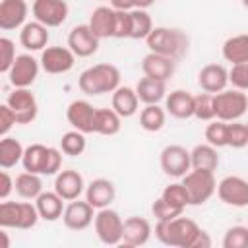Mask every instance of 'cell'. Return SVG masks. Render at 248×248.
<instances>
[{"label": "cell", "instance_id": "cell-27", "mask_svg": "<svg viewBox=\"0 0 248 248\" xmlns=\"http://www.w3.org/2000/svg\"><path fill=\"white\" fill-rule=\"evenodd\" d=\"M140 107V97L136 93V89L128 87V85H120L118 89L112 91V108L122 116V118H130L138 112Z\"/></svg>", "mask_w": 248, "mask_h": 248}, {"label": "cell", "instance_id": "cell-44", "mask_svg": "<svg viewBox=\"0 0 248 248\" xmlns=\"http://www.w3.org/2000/svg\"><path fill=\"white\" fill-rule=\"evenodd\" d=\"M16 58H17V54H16L14 41L8 37H0V72L8 74Z\"/></svg>", "mask_w": 248, "mask_h": 248}, {"label": "cell", "instance_id": "cell-48", "mask_svg": "<svg viewBox=\"0 0 248 248\" xmlns=\"http://www.w3.org/2000/svg\"><path fill=\"white\" fill-rule=\"evenodd\" d=\"M12 190H16V178H12L8 169H4L0 172V200H8Z\"/></svg>", "mask_w": 248, "mask_h": 248}, {"label": "cell", "instance_id": "cell-13", "mask_svg": "<svg viewBox=\"0 0 248 248\" xmlns=\"http://www.w3.org/2000/svg\"><path fill=\"white\" fill-rule=\"evenodd\" d=\"M41 70L43 68L37 58H33L31 54H17V58L14 60V64L6 76L14 87H29L35 83Z\"/></svg>", "mask_w": 248, "mask_h": 248}, {"label": "cell", "instance_id": "cell-46", "mask_svg": "<svg viewBox=\"0 0 248 248\" xmlns=\"http://www.w3.org/2000/svg\"><path fill=\"white\" fill-rule=\"evenodd\" d=\"M114 37H116V39H130V12H126V10H116Z\"/></svg>", "mask_w": 248, "mask_h": 248}, {"label": "cell", "instance_id": "cell-40", "mask_svg": "<svg viewBox=\"0 0 248 248\" xmlns=\"http://www.w3.org/2000/svg\"><path fill=\"white\" fill-rule=\"evenodd\" d=\"M194 116L198 120H213L215 118V97L213 93H200L196 95V108Z\"/></svg>", "mask_w": 248, "mask_h": 248}, {"label": "cell", "instance_id": "cell-18", "mask_svg": "<svg viewBox=\"0 0 248 248\" xmlns=\"http://www.w3.org/2000/svg\"><path fill=\"white\" fill-rule=\"evenodd\" d=\"M54 192L66 200V202H72V200H78L83 192H85V182H83V176L74 170V169H66V170H60L54 178Z\"/></svg>", "mask_w": 248, "mask_h": 248}, {"label": "cell", "instance_id": "cell-12", "mask_svg": "<svg viewBox=\"0 0 248 248\" xmlns=\"http://www.w3.org/2000/svg\"><path fill=\"white\" fill-rule=\"evenodd\" d=\"M41 68L46 74H66L76 64V54L70 50V46H46L41 50Z\"/></svg>", "mask_w": 248, "mask_h": 248}, {"label": "cell", "instance_id": "cell-11", "mask_svg": "<svg viewBox=\"0 0 248 248\" xmlns=\"http://www.w3.org/2000/svg\"><path fill=\"white\" fill-rule=\"evenodd\" d=\"M33 17L46 27H58L68 19L70 8L66 0H33Z\"/></svg>", "mask_w": 248, "mask_h": 248}, {"label": "cell", "instance_id": "cell-9", "mask_svg": "<svg viewBox=\"0 0 248 248\" xmlns=\"http://www.w3.org/2000/svg\"><path fill=\"white\" fill-rule=\"evenodd\" d=\"M161 169L167 176L172 178H182L190 169H192V159H190V151L184 145L178 143H170L161 151L159 157Z\"/></svg>", "mask_w": 248, "mask_h": 248}, {"label": "cell", "instance_id": "cell-20", "mask_svg": "<svg viewBox=\"0 0 248 248\" xmlns=\"http://www.w3.org/2000/svg\"><path fill=\"white\" fill-rule=\"evenodd\" d=\"M198 83L205 93H219L229 85V70L223 64H205L198 72Z\"/></svg>", "mask_w": 248, "mask_h": 248}, {"label": "cell", "instance_id": "cell-6", "mask_svg": "<svg viewBox=\"0 0 248 248\" xmlns=\"http://www.w3.org/2000/svg\"><path fill=\"white\" fill-rule=\"evenodd\" d=\"M215 97V118L225 122H234L246 114L248 97L240 89H223Z\"/></svg>", "mask_w": 248, "mask_h": 248}, {"label": "cell", "instance_id": "cell-1", "mask_svg": "<svg viewBox=\"0 0 248 248\" xmlns=\"http://www.w3.org/2000/svg\"><path fill=\"white\" fill-rule=\"evenodd\" d=\"M78 87L85 95L112 93L120 87V70L114 64H95L79 74Z\"/></svg>", "mask_w": 248, "mask_h": 248}, {"label": "cell", "instance_id": "cell-50", "mask_svg": "<svg viewBox=\"0 0 248 248\" xmlns=\"http://www.w3.org/2000/svg\"><path fill=\"white\" fill-rule=\"evenodd\" d=\"M110 4L114 10H126V12L134 10V0H110Z\"/></svg>", "mask_w": 248, "mask_h": 248}, {"label": "cell", "instance_id": "cell-19", "mask_svg": "<svg viewBox=\"0 0 248 248\" xmlns=\"http://www.w3.org/2000/svg\"><path fill=\"white\" fill-rule=\"evenodd\" d=\"M174 70H176V60L170 58V56H165V54L149 52L141 60V72H143V76L153 78V79L167 81L174 74Z\"/></svg>", "mask_w": 248, "mask_h": 248}, {"label": "cell", "instance_id": "cell-49", "mask_svg": "<svg viewBox=\"0 0 248 248\" xmlns=\"http://www.w3.org/2000/svg\"><path fill=\"white\" fill-rule=\"evenodd\" d=\"M209 246H211V238H209V234H207L203 229H200V232H198V236H196L192 248H209Z\"/></svg>", "mask_w": 248, "mask_h": 248}, {"label": "cell", "instance_id": "cell-3", "mask_svg": "<svg viewBox=\"0 0 248 248\" xmlns=\"http://www.w3.org/2000/svg\"><path fill=\"white\" fill-rule=\"evenodd\" d=\"M149 52L165 54L174 60H180L190 46V39L184 31L176 27H153V31L145 39Z\"/></svg>", "mask_w": 248, "mask_h": 248}, {"label": "cell", "instance_id": "cell-51", "mask_svg": "<svg viewBox=\"0 0 248 248\" xmlns=\"http://www.w3.org/2000/svg\"><path fill=\"white\" fill-rule=\"evenodd\" d=\"M153 4H155V0H134V8H140V10H147Z\"/></svg>", "mask_w": 248, "mask_h": 248}, {"label": "cell", "instance_id": "cell-22", "mask_svg": "<svg viewBox=\"0 0 248 248\" xmlns=\"http://www.w3.org/2000/svg\"><path fill=\"white\" fill-rule=\"evenodd\" d=\"M114 196H116V188L108 178H95L85 186V200L95 209L110 207V203L114 202Z\"/></svg>", "mask_w": 248, "mask_h": 248}, {"label": "cell", "instance_id": "cell-30", "mask_svg": "<svg viewBox=\"0 0 248 248\" xmlns=\"http://www.w3.org/2000/svg\"><path fill=\"white\" fill-rule=\"evenodd\" d=\"M122 126V116L114 108H97L93 120V134L116 136Z\"/></svg>", "mask_w": 248, "mask_h": 248}, {"label": "cell", "instance_id": "cell-52", "mask_svg": "<svg viewBox=\"0 0 248 248\" xmlns=\"http://www.w3.org/2000/svg\"><path fill=\"white\" fill-rule=\"evenodd\" d=\"M242 6H244V8H248V0H242Z\"/></svg>", "mask_w": 248, "mask_h": 248}, {"label": "cell", "instance_id": "cell-8", "mask_svg": "<svg viewBox=\"0 0 248 248\" xmlns=\"http://www.w3.org/2000/svg\"><path fill=\"white\" fill-rule=\"evenodd\" d=\"M8 107L14 110L17 124H31L39 114V105L29 87H14L6 99Z\"/></svg>", "mask_w": 248, "mask_h": 248}, {"label": "cell", "instance_id": "cell-21", "mask_svg": "<svg viewBox=\"0 0 248 248\" xmlns=\"http://www.w3.org/2000/svg\"><path fill=\"white\" fill-rule=\"evenodd\" d=\"M194 108H196V95H192L190 91L184 89H174L165 97V110L174 116V118H190L194 116Z\"/></svg>", "mask_w": 248, "mask_h": 248}, {"label": "cell", "instance_id": "cell-17", "mask_svg": "<svg viewBox=\"0 0 248 248\" xmlns=\"http://www.w3.org/2000/svg\"><path fill=\"white\" fill-rule=\"evenodd\" d=\"M95 107L87 101H72L66 108V118L74 130H79L83 134H93V120H95Z\"/></svg>", "mask_w": 248, "mask_h": 248}, {"label": "cell", "instance_id": "cell-33", "mask_svg": "<svg viewBox=\"0 0 248 248\" xmlns=\"http://www.w3.org/2000/svg\"><path fill=\"white\" fill-rule=\"evenodd\" d=\"M25 147L19 143V140L4 136L0 138V167L2 169H12L23 159Z\"/></svg>", "mask_w": 248, "mask_h": 248}, {"label": "cell", "instance_id": "cell-41", "mask_svg": "<svg viewBox=\"0 0 248 248\" xmlns=\"http://www.w3.org/2000/svg\"><path fill=\"white\" fill-rule=\"evenodd\" d=\"M227 124L225 120H213L207 124L205 128V140L207 143H211L213 147H227Z\"/></svg>", "mask_w": 248, "mask_h": 248}, {"label": "cell", "instance_id": "cell-16", "mask_svg": "<svg viewBox=\"0 0 248 248\" xmlns=\"http://www.w3.org/2000/svg\"><path fill=\"white\" fill-rule=\"evenodd\" d=\"M29 6L25 0H2L0 2V29L14 31L21 29L27 21Z\"/></svg>", "mask_w": 248, "mask_h": 248}, {"label": "cell", "instance_id": "cell-2", "mask_svg": "<svg viewBox=\"0 0 248 248\" xmlns=\"http://www.w3.org/2000/svg\"><path fill=\"white\" fill-rule=\"evenodd\" d=\"M200 232V225L188 217H176L170 221H157L155 236L159 242L176 248H192L196 236Z\"/></svg>", "mask_w": 248, "mask_h": 248}, {"label": "cell", "instance_id": "cell-39", "mask_svg": "<svg viewBox=\"0 0 248 248\" xmlns=\"http://www.w3.org/2000/svg\"><path fill=\"white\" fill-rule=\"evenodd\" d=\"M248 145V124H242L238 120L227 124V147L242 149Z\"/></svg>", "mask_w": 248, "mask_h": 248}, {"label": "cell", "instance_id": "cell-4", "mask_svg": "<svg viewBox=\"0 0 248 248\" xmlns=\"http://www.w3.org/2000/svg\"><path fill=\"white\" fill-rule=\"evenodd\" d=\"M41 219L37 205L31 202H8L2 200L0 203V227L2 229H19L27 231L37 225Z\"/></svg>", "mask_w": 248, "mask_h": 248}, {"label": "cell", "instance_id": "cell-53", "mask_svg": "<svg viewBox=\"0 0 248 248\" xmlns=\"http://www.w3.org/2000/svg\"><path fill=\"white\" fill-rule=\"evenodd\" d=\"M246 124H248V122H246Z\"/></svg>", "mask_w": 248, "mask_h": 248}, {"label": "cell", "instance_id": "cell-10", "mask_svg": "<svg viewBox=\"0 0 248 248\" xmlns=\"http://www.w3.org/2000/svg\"><path fill=\"white\" fill-rule=\"evenodd\" d=\"M217 196L225 205L248 207V180L236 174L225 176L217 184Z\"/></svg>", "mask_w": 248, "mask_h": 248}, {"label": "cell", "instance_id": "cell-7", "mask_svg": "<svg viewBox=\"0 0 248 248\" xmlns=\"http://www.w3.org/2000/svg\"><path fill=\"white\" fill-rule=\"evenodd\" d=\"M93 225H95L97 238H99L103 244L114 246V244H120V242H122L124 221H122V217H120L118 211H114V209H110V207L97 209Z\"/></svg>", "mask_w": 248, "mask_h": 248}, {"label": "cell", "instance_id": "cell-31", "mask_svg": "<svg viewBox=\"0 0 248 248\" xmlns=\"http://www.w3.org/2000/svg\"><path fill=\"white\" fill-rule=\"evenodd\" d=\"M190 159H192V169H202V170L215 172L217 167H219L217 147H213L211 143H198L190 151Z\"/></svg>", "mask_w": 248, "mask_h": 248}, {"label": "cell", "instance_id": "cell-32", "mask_svg": "<svg viewBox=\"0 0 248 248\" xmlns=\"http://www.w3.org/2000/svg\"><path fill=\"white\" fill-rule=\"evenodd\" d=\"M221 54L231 64L246 62L248 60V35L246 33H240V35L229 37L223 43V46H221Z\"/></svg>", "mask_w": 248, "mask_h": 248}, {"label": "cell", "instance_id": "cell-29", "mask_svg": "<svg viewBox=\"0 0 248 248\" xmlns=\"http://www.w3.org/2000/svg\"><path fill=\"white\" fill-rule=\"evenodd\" d=\"M136 93H138L141 103L159 105V101H163L167 97V85L161 79H153V78L143 76L136 85Z\"/></svg>", "mask_w": 248, "mask_h": 248}, {"label": "cell", "instance_id": "cell-25", "mask_svg": "<svg viewBox=\"0 0 248 248\" xmlns=\"http://www.w3.org/2000/svg\"><path fill=\"white\" fill-rule=\"evenodd\" d=\"M114 21H116V10L108 6H99L89 16V27L99 39L114 37Z\"/></svg>", "mask_w": 248, "mask_h": 248}, {"label": "cell", "instance_id": "cell-47", "mask_svg": "<svg viewBox=\"0 0 248 248\" xmlns=\"http://www.w3.org/2000/svg\"><path fill=\"white\" fill-rule=\"evenodd\" d=\"M17 124L16 120V114L14 110L8 107V103H2L0 105V138L8 136V132Z\"/></svg>", "mask_w": 248, "mask_h": 248}, {"label": "cell", "instance_id": "cell-14", "mask_svg": "<svg viewBox=\"0 0 248 248\" xmlns=\"http://www.w3.org/2000/svg\"><path fill=\"white\" fill-rule=\"evenodd\" d=\"M99 41L101 39L91 31L89 23L76 25L68 35V46L78 58H87V56L95 54L99 48Z\"/></svg>", "mask_w": 248, "mask_h": 248}, {"label": "cell", "instance_id": "cell-28", "mask_svg": "<svg viewBox=\"0 0 248 248\" xmlns=\"http://www.w3.org/2000/svg\"><path fill=\"white\" fill-rule=\"evenodd\" d=\"M64 202L56 192H41L37 198H35V205H37V211L41 215V219L45 221H56L62 217L64 213Z\"/></svg>", "mask_w": 248, "mask_h": 248}, {"label": "cell", "instance_id": "cell-42", "mask_svg": "<svg viewBox=\"0 0 248 248\" xmlns=\"http://www.w3.org/2000/svg\"><path fill=\"white\" fill-rule=\"evenodd\" d=\"M223 248H248V227H231L223 236Z\"/></svg>", "mask_w": 248, "mask_h": 248}, {"label": "cell", "instance_id": "cell-35", "mask_svg": "<svg viewBox=\"0 0 248 248\" xmlns=\"http://www.w3.org/2000/svg\"><path fill=\"white\" fill-rule=\"evenodd\" d=\"M153 31V21L147 10L134 8L130 10V39H147Z\"/></svg>", "mask_w": 248, "mask_h": 248}, {"label": "cell", "instance_id": "cell-5", "mask_svg": "<svg viewBox=\"0 0 248 248\" xmlns=\"http://www.w3.org/2000/svg\"><path fill=\"white\" fill-rule=\"evenodd\" d=\"M182 184L190 196V205H202L217 192V180L211 170L192 169L182 176Z\"/></svg>", "mask_w": 248, "mask_h": 248}, {"label": "cell", "instance_id": "cell-43", "mask_svg": "<svg viewBox=\"0 0 248 248\" xmlns=\"http://www.w3.org/2000/svg\"><path fill=\"white\" fill-rule=\"evenodd\" d=\"M182 211H184V209L170 205V203L165 202L161 196H159V198L153 202V205H151V213H153V217H155L157 221H170V219H176V217L182 215Z\"/></svg>", "mask_w": 248, "mask_h": 248}, {"label": "cell", "instance_id": "cell-26", "mask_svg": "<svg viewBox=\"0 0 248 248\" xmlns=\"http://www.w3.org/2000/svg\"><path fill=\"white\" fill-rule=\"evenodd\" d=\"M48 155H50V147H46L43 143L27 145L25 151H23V159H21L23 170L45 174L46 172V165H48Z\"/></svg>", "mask_w": 248, "mask_h": 248}, {"label": "cell", "instance_id": "cell-15", "mask_svg": "<svg viewBox=\"0 0 248 248\" xmlns=\"http://www.w3.org/2000/svg\"><path fill=\"white\" fill-rule=\"evenodd\" d=\"M62 221L70 231H83L95 221V207L85 200H72L62 213Z\"/></svg>", "mask_w": 248, "mask_h": 248}, {"label": "cell", "instance_id": "cell-37", "mask_svg": "<svg viewBox=\"0 0 248 248\" xmlns=\"http://www.w3.org/2000/svg\"><path fill=\"white\" fill-rule=\"evenodd\" d=\"M85 147H87V140H85V134L79 130H70L60 138V149L64 155L78 157L85 151Z\"/></svg>", "mask_w": 248, "mask_h": 248}, {"label": "cell", "instance_id": "cell-34", "mask_svg": "<svg viewBox=\"0 0 248 248\" xmlns=\"http://www.w3.org/2000/svg\"><path fill=\"white\" fill-rule=\"evenodd\" d=\"M16 192H17L23 200H35V198L43 192L41 174L29 172V170L19 172V174L16 176Z\"/></svg>", "mask_w": 248, "mask_h": 248}, {"label": "cell", "instance_id": "cell-23", "mask_svg": "<svg viewBox=\"0 0 248 248\" xmlns=\"http://www.w3.org/2000/svg\"><path fill=\"white\" fill-rule=\"evenodd\" d=\"M19 43L25 50H31V52L45 50L46 43H48V27L43 25L41 21H37V19L27 21L19 29Z\"/></svg>", "mask_w": 248, "mask_h": 248}, {"label": "cell", "instance_id": "cell-38", "mask_svg": "<svg viewBox=\"0 0 248 248\" xmlns=\"http://www.w3.org/2000/svg\"><path fill=\"white\" fill-rule=\"evenodd\" d=\"M161 198L180 209H186V205H190V196L182 182H172V184L165 186V190L161 192Z\"/></svg>", "mask_w": 248, "mask_h": 248}, {"label": "cell", "instance_id": "cell-45", "mask_svg": "<svg viewBox=\"0 0 248 248\" xmlns=\"http://www.w3.org/2000/svg\"><path fill=\"white\" fill-rule=\"evenodd\" d=\"M229 83H232V87L240 91L248 89V60L232 64V68L229 70Z\"/></svg>", "mask_w": 248, "mask_h": 248}, {"label": "cell", "instance_id": "cell-24", "mask_svg": "<svg viewBox=\"0 0 248 248\" xmlns=\"http://www.w3.org/2000/svg\"><path fill=\"white\" fill-rule=\"evenodd\" d=\"M151 223L143 217H128L124 219V231H122V242L126 246H143L151 238Z\"/></svg>", "mask_w": 248, "mask_h": 248}, {"label": "cell", "instance_id": "cell-36", "mask_svg": "<svg viewBox=\"0 0 248 248\" xmlns=\"http://www.w3.org/2000/svg\"><path fill=\"white\" fill-rule=\"evenodd\" d=\"M167 120V110L161 108L159 105H145L140 112V126L145 132H159L165 126Z\"/></svg>", "mask_w": 248, "mask_h": 248}]
</instances>
